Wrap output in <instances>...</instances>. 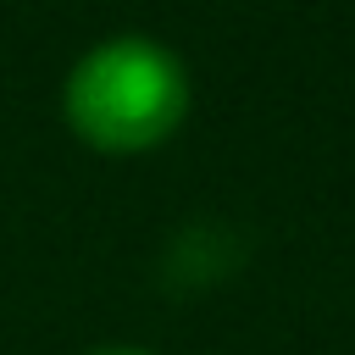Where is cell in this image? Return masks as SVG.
I'll use <instances>...</instances> for the list:
<instances>
[{
  "mask_svg": "<svg viewBox=\"0 0 355 355\" xmlns=\"http://www.w3.org/2000/svg\"><path fill=\"white\" fill-rule=\"evenodd\" d=\"M61 111L89 150L139 155V150H155L161 139H172V128L183 122L189 78L166 44L122 33V39L94 44L67 72Z\"/></svg>",
  "mask_w": 355,
  "mask_h": 355,
  "instance_id": "obj_1",
  "label": "cell"
},
{
  "mask_svg": "<svg viewBox=\"0 0 355 355\" xmlns=\"http://www.w3.org/2000/svg\"><path fill=\"white\" fill-rule=\"evenodd\" d=\"M94 355H150V349H139V344H105V349H94Z\"/></svg>",
  "mask_w": 355,
  "mask_h": 355,
  "instance_id": "obj_2",
  "label": "cell"
}]
</instances>
